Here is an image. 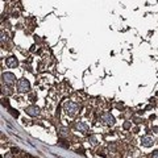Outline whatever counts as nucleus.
Segmentation results:
<instances>
[{"instance_id": "obj_1", "label": "nucleus", "mask_w": 158, "mask_h": 158, "mask_svg": "<svg viewBox=\"0 0 158 158\" xmlns=\"http://www.w3.org/2000/svg\"><path fill=\"white\" fill-rule=\"evenodd\" d=\"M78 111H79V106L76 103H74V102H67L65 104V112L67 116L74 117L78 114Z\"/></svg>"}, {"instance_id": "obj_2", "label": "nucleus", "mask_w": 158, "mask_h": 158, "mask_svg": "<svg viewBox=\"0 0 158 158\" xmlns=\"http://www.w3.org/2000/svg\"><path fill=\"white\" fill-rule=\"evenodd\" d=\"M29 88H31V83H29L28 79H20L17 82V91L19 92H21V94L28 92Z\"/></svg>"}, {"instance_id": "obj_3", "label": "nucleus", "mask_w": 158, "mask_h": 158, "mask_svg": "<svg viewBox=\"0 0 158 158\" xmlns=\"http://www.w3.org/2000/svg\"><path fill=\"white\" fill-rule=\"evenodd\" d=\"M1 78H3V82L5 84H8V86H11V84H13L16 82V76H15L13 72H4Z\"/></svg>"}, {"instance_id": "obj_4", "label": "nucleus", "mask_w": 158, "mask_h": 158, "mask_svg": "<svg viewBox=\"0 0 158 158\" xmlns=\"http://www.w3.org/2000/svg\"><path fill=\"white\" fill-rule=\"evenodd\" d=\"M102 120H103L104 124L108 125V127H112V125L115 124V117L112 116L110 112H104V114L102 115Z\"/></svg>"}, {"instance_id": "obj_5", "label": "nucleus", "mask_w": 158, "mask_h": 158, "mask_svg": "<svg viewBox=\"0 0 158 158\" xmlns=\"http://www.w3.org/2000/svg\"><path fill=\"white\" fill-rule=\"evenodd\" d=\"M25 112H27V115H29V116L36 117L40 115V108H38L37 106H29V107H27Z\"/></svg>"}, {"instance_id": "obj_6", "label": "nucleus", "mask_w": 158, "mask_h": 158, "mask_svg": "<svg viewBox=\"0 0 158 158\" xmlns=\"http://www.w3.org/2000/svg\"><path fill=\"white\" fill-rule=\"evenodd\" d=\"M5 65L9 67V69H16L19 66V61L16 57H13V55H11V57H8L7 61H5Z\"/></svg>"}, {"instance_id": "obj_7", "label": "nucleus", "mask_w": 158, "mask_h": 158, "mask_svg": "<svg viewBox=\"0 0 158 158\" xmlns=\"http://www.w3.org/2000/svg\"><path fill=\"white\" fill-rule=\"evenodd\" d=\"M141 144H142V146H145V148H150V146H153V144H154V138L151 137V136H144V137L141 138Z\"/></svg>"}, {"instance_id": "obj_8", "label": "nucleus", "mask_w": 158, "mask_h": 158, "mask_svg": "<svg viewBox=\"0 0 158 158\" xmlns=\"http://www.w3.org/2000/svg\"><path fill=\"white\" fill-rule=\"evenodd\" d=\"M75 129L79 131L80 133H86V132L88 131V125H87L86 123H83V121H79V123L75 124Z\"/></svg>"}, {"instance_id": "obj_9", "label": "nucleus", "mask_w": 158, "mask_h": 158, "mask_svg": "<svg viewBox=\"0 0 158 158\" xmlns=\"http://www.w3.org/2000/svg\"><path fill=\"white\" fill-rule=\"evenodd\" d=\"M59 134H61L62 137H67V136H69V129L65 127L59 128Z\"/></svg>"}, {"instance_id": "obj_10", "label": "nucleus", "mask_w": 158, "mask_h": 158, "mask_svg": "<svg viewBox=\"0 0 158 158\" xmlns=\"http://www.w3.org/2000/svg\"><path fill=\"white\" fill-rule=\"evenodd\" d=\"M1 92H3V95H11V94H12V90H11L9 87L3 86V91H1Z\"/></svg>"}, {"instance_id": "obj_11", "label": "nucleus", "mask_w": 158, "mask_h": 158, "mask_svg": "<svg viewBox=\"0 0 158 158\" xmlns=\"http://www.w3.org/2000/svg\"><path fill=\"white\" fill-rule=\"evenodd\" d=\"M88 140L91 141V144H92V145H96L98 144V140H96V137H95V136H91Z\"/></svg>"}, {"instance_id": "obj_12", "label": "nucleus", "mask_w": 158, "mask_h": 158, "mask_svg": "<svg viewBox=\"0 0 158 158\" xmlns=\"http://www.w3.org/2000/svg\"><path fill=\"white\" fill-rule=\"evenodd\" d=\"M59 145H61V146H63V148H69V144H66L65 140H59Z\"/></svg>"}, {"instance_id": "obj_13", "label": "nucleus", "mask_w": 158, "mask_h": 158, "mask_svg": "<svg viewBox=\"0 0 158 158\" xmlns=\"http://www.w3.org/2000/svg\"><path fill=\"white\" fill-rule=\"evenodd\" d=\"M149 158H158V150H154V151H153Z\"/></svg>"}, {"instance_id": "obj_14", "label": "nucleus", "mask_w": 158, "mask_h": 158, "mask_svg": "<svg viewBox=\"0 0 158 158\" xmlns=\"http://www.w3.org/2000/svg\"><path fill=\"white\" fill-rule=\"evenodd\" d=\"M129 127H131V123H125V124H124V128H125V129H128Z\"/></svg>"}, {"instance_id": "obj_15", "label": "nucleus", "mask_w": 158, "mask_h": 158, "mask_svg": "<svg viewBox=\"0 0 158 158\" xmlns=\"http://www.w3.org/2000/svg\"><path fill=\"white\" fill-rule=\"evenodd\" d=\"M17 151H19V149H16V148H12V153H15V154H16Z\"/></svg>"}]
</instances>
